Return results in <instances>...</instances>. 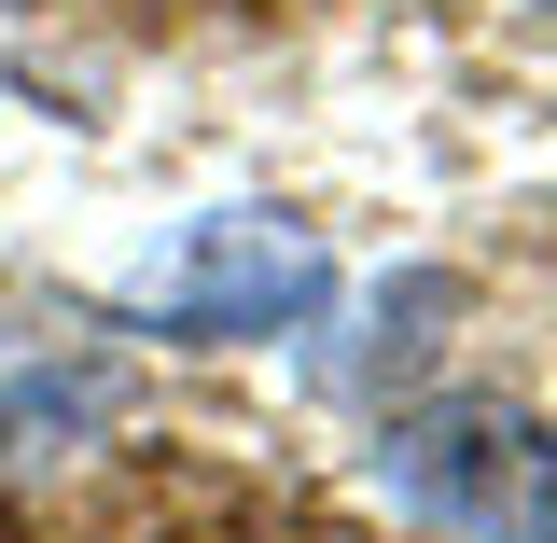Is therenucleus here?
I'll list each match as a JSON object with an SVG mask.
<instances>
[{"mask_svg": "<svg viewBox=\"0 0 557 543\" xmlns=\"http://www.w3.org/2000/svg\"><path fill=\"white\" fill-rule=\"evenodd\" d=\"M376 488L460 543H557V418L502 405V391L418 405L376 432Z\"/></svg>", "mask_w": 557, "mask_h": 543, "instance_id": "obj_1", "label": "nucleus"}, {"mask_svg": "<svg viewBox=\"0 0 557 543\" xmlns=\"http://www.w3.org/2000/svg\"><path fill=\"white\" fill-rule=\"evenodd\" d=\"M153 335H196V348H237V335H307L321 307H335V251L307 237V223H278V209H209L182 223L126 293Z\"/></svg>", "mask_w": 557, "mask_h": 543, "instance_id": "obj_2", "label": "nucleus"}, {"mask_svg": "<svg viewBox=\"0 0 557 543\" xmlns=\"http://www.w3.org/2000/svg\"><path fill=\"white\" fill-rule=\"evenodd\" d=\"M98 418H126V362H28L0 391V474L57 460L70 432H98Z\"/></svg>", "mask_w": 557, "mask_h": 543, "instance_id": "obj_3", "label": "nucleus"}, {"mask_svg": "<svg viewBox=\"0 0 557 543\" xmlns=\"http://www.w3.org/2000/svg\"><path fill=\"white\" fill-rule=\"evenodd\" d=\"M460 307H474L460 279H446V266H418L405 293L376 307V362H362V377H405V362H432V348H446V321H460Z\"/></svg>", "mask_w": 557, "mask_h": 543, "instance_id": "obj_4", "label": "nucleus"}]
</instances>
